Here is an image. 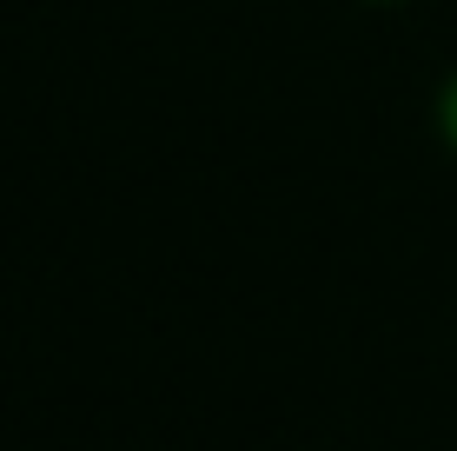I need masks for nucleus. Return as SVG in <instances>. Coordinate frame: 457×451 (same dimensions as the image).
Here are the masks:
<instances>
[{"label": "nucleus", "instance_id": "2", "mask_svg": "<svg viewBox=\"0 0 457 451\" xmlns=\"http://www.w3.org/2000/svg\"><path fill=\"white\" fill-rule=\"evenodd\" d=\"M371 7H404V0H371Z\"/></svg>", "mask_w": 457, "mask_h": 451}, {"label": "nucleus", "instance_id": "1", "mask_svg": "<svg viewBox=\"0 0 457 451\" xmlns=\"http://www.w3.org/2000/svg\"><path fill=\"white\" fill-rule=\"evenodd\" d=\"M431 120H437V139L457 153V67L445 73V87H437V106H431Z\"/></svg>", "mask_w": 457, "mask_h": 451}]
</instances>
